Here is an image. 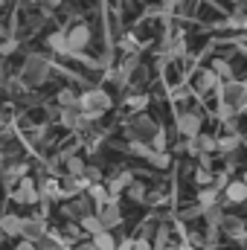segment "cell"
I'll return each mask as SVG.
<instances>
[{"label": "cell", "instance_id": "obj_43", "mask_svg": "<svg viewBox=\"0 0 247 250\" xmlns=\"http://www.w3.org/2000/svg\"><path fill=\"white\" fill-rule=\"evenodd\" d=\"M82 250H96V248H93V245H87V248H82Z\"/></svg>", "mask_w": 247, "mask_h": 250}, {"label": "cell", "instance_id": "obj_37", "mask_svg": "<svg viewBox=\"0 0 247 250\" xmlns=\"http://www.w3.org/2000/svg\"><path fill=\"white\" fill-rule=\"evenodd\" d=\"M123 50H128V53H134V50H137V41H134V35H125V38H123Z\"/></svg>", "mask_w": 247, "mask_h": 250}, {"label": "cell", "instance_id": "obj_32", "mask_svg": "<svg viewBox=\"0 0 247 250\" xmlns=\"http://www.w3.org/2000/svg\"><path fill=\"white\" fill-rule=\"evenodd\" d=\"M128 151H131V154H143V157H148V154H151V146H145V143L137 140V143H128Z\"/></svg>", "mask_w": 247, "mask_h": 250}, {"label": "cell", "instance_id": "obj_45", "mask_svg": "<svg viewBox=\"0 0 247 250\" xmlns=\"http://www.w3.org/2000/svg\"><path fill=\"white\" fill-rule=\"evenodd\" d=\"M0 35H3V26H0Z\"/></svg>", "mask_w": 247, "mask_h": 250}, {"label": "cell", "instance_id": "obj_7", "mask_svg": "<svg viewBox=\"0 0 247 250\" xmlns=\"http://www.w3.org/2000/svg\"><path fill=\"white\" fill-rule=\"evenodd\" d=\"M64 212H67L70 218H76V221H82L84 215H93V201H90V195H87V192H84V195H76Z\"/></svg>", "mask_w": 247, "mask_h": 250}, {"label": "cell", "instance_id": "obj_30", "mask_svg": "<svg viewBox=\"0 0 247 250\" xmlns=\"http://www.w3.org/2000/svg\"><path fill=\"white\" fill-rule=\"evenodd\" d=\"M145 105H148V96H145V93H140V96H128V108H131V111H143Z\"/></svg>", "mask_w": 247, "mask_h": 250}, {"label": "cell", "instance_id": "obj_4", "mask_svg": "<svg viewBox=\"0 0 247 250\" xmlns=\"http://www.w3.org/2000/svg\"><path fill=\"white\" fill-rule=\"evenodd\" d=\"M90 38H93L90 26H87V23H76V26L67 32V50H70V53H82V50L90 44Z\"/></svg>", "mask_w": 247, "mask_h": 250}, {"label": "cell", "instance_id": "obj_14", "mask_svg": "<svg viewBox=\"0 0 247 250\" xmlns=\"http://www.w3.org/2000/svg\"><path fill=\"white\" fill-rule=\"evenodd\" d=\"M0 233H6V236H23V218H18V215H3V218H0Z\"/></svg>", "mask_w": 247, "mask_h": 250}, {"label": "cell", "instance_id": "obj_9", "mask_svg": "<svg viewBox=\"0 0 247 250\" xmlns=\"http://www.w3.org/2000/svg\"><path fill=\"white\" fill-rule=\"evenodd\" d=\"M221 230H224L233 242H247V224L242 221V218H236V215H224Z\"/></svg>", "mask_w": 247, "mask_h": 250}, {"label": "cell", "instance_id": "obj_3", "mask_svg": "<svg viewBox=\"0 0 247 250\" xmlns=\"http://www.w3.org/2000/svg\"><path fill=\"white\" fill-rule=\"evenodd\" d=\"M160 128H157V123L151 120V117H145V114H134L131 120H128V125H125V137L131 140V143H143V140H154V134H157Z\"/></svg>", "mask_w": 247, "mask_h": 250}, {"label": "cell", "instance_id": "obj_19", "mask_svg": "<svg viewBox=\"0 0 247 250\" xmlns=\"http://www.w3.org/2000/svg\"><path fill=\"white\" fill-rule=\"evenodd\" d=\"M79 224H82V230H84V233H93V236H99V233H108V230L102 227L99 215H84V218H82Z\"/></svg>", "mask_w": 247, "mask_h": 250}, {"label": "cell", "instance_id": "obj_35", "mask_svg": "<svg viewBox=\"0 0 247 250\" xmlns=\"http://www.w3.org/2000/svg\"><path fill=\"white\" fill-rule=\"evenodd\" d=\"M218 114H221V120H227V123H230V117H236V108H233V105H227V102H221Z\"/></svg>", "mask_w": 247, "mask_h": 250}, {"label": "cell", "instance_id": "obj_1", "mask_svg": "<svg viewBox=\"0 0 247 250\" xmlns=\"http://www.w3.org/2000/svg\"><path fill=\"white\" fill-rule=\"evenodd\" d=\"M50 62L44 59V56H38V53H29L26 59H23V67H21V82H23V87L29 84V87H41L44 82H50Z\"/></svg>", "mask_w": 247, "mask_h": 250}, {"label": "cell", "instance_id": "obj_29", "mask_svg": "<svg viewBox=\"0 0 247 250\" xmlns=\"http://www.w3.org/2000/svg\"><path fill=\"white\" fill-rule=\"evenodd\" d=\"M128 198H131V201H137V204H140V201H145V187L134 181V184L128 187Z\"/></svg>", "mask_w": 247, "mask_h": 250}, {"label": "cell", "instance_id": "obj_8", "mask_svg": "<svg viewBox=\"0 0 247 250\" xmlns=\"http://www.w3.org/2000/svg\"><path fill=\"white\" fill-rule=\"evenodd\" d=\"M23 239L26 242H41V239H47V224H44V218H23Z\"/></svg>", "mask_w": 247, "mask_h": 250}, {"label": "cell", "instance_id": "obj_17", "mask_svg": "<svg viewBox=\"0 0 247 250\" xmlns=\"http://www.w3.org/2000/svg\"><path fill=\"white\" fill-rule=\"evenodd\" d=\"M195 87H198L201 93H206V90L218 87V76H215L212 70H201V73H198V82H195Z\"/></svg>", "mask_w": 247, "mask_h": 250}, {"label": "cell", "instance_id": "obj_25", "mask_svg": "<svg viewBox=\"0 0 247 250\" xmlns=\"http://www.w3.org/2000/svg\"><path fill=\"white\" fill-rule=\"evenodd\" d=\"M93 248L96 250H117V242H114L111 233H99V236H93Z\"/></svg>", "mask_w": 247, "mask_h": 250}, {"label": "cell", "instance_id": "obj_31", "mask_svg": "<svg viewBox=\"0 0 247 250\" xmlns=\"http://www.w3.org/2000/svg\"><path fill=\"white\" fill-rule=\"evenodd\" d=\"M148 160H151L157 169H166V166H169V154H166V151H151Z\"/></svg>", "mask_w": 247, "mask_h": 250}, {"label": "cell", "instance_id": "obj_15", "mask_svg": "<svg viewBox=\"0 0 247 250\" xmlns=\"http://www.w3.org/2000/svg\"><path fill=\"white\" fill-rule=\"evenodd\" d=\"M84 192H87V181H84V178H67V181L62 184V195L64 198H67V195L76 198V195H84Z\"/></svg>", "mask_w": 247, "mask_h": 250}, {"label": "cell", "instance_id": "obj_21", "mask_svg": "<svg viewBox=\"0 0 247 250\" xmlns=\"http://www.w3.org/2000/svg\"><path fill=\"white\" fill-rule=\"evenodd\" d=\"M47 47H50L53 53H70V50H67V32H53V35L47 38Z\"/></svg>", "mask_w": 247, "mask_h": 250}, {"label": "cell", "instance_id": "obj_6", "mask_svg": "<svg viewBox=\"0 0 247 250\" xmlns=\"http://www.w3.org/2000/svg\"><path fill=\"white\" fill-rule=\"evenodd\" d=\"M96 215H99V221H102V227H105V230H114V227H120V224H123V212H120L117 201H108V204L96 207Z\"/></svg>", "mask_w": 247, "mask_h": 250}, {"label": "cell", "instance_id": "obj_41", "mask_svg": "<svg viewBox=\"0 0 247 250\" xmlns=\"http://www.w3.org/2000/svg\"><path fill=\"white\" fill-rule=\"evenodd\" d=\"M38 250H62V248H56V245H47V248H38Z\"/></svg>", "mask_w": 247, "mask_h": 250}, {"label": "cell", "instance_id": "obj_36", "mask_svg": "<svg viewBox=\"0 0 247 250\" xmlns=\"http://www.w3.org/2000/svg\"><path fill=\"white\" fill-rule=\"evenodd\" d=\"M195 181H198V184H212V172H206V169L201 166V169L195 172Z\"/></svg>", "mask_w": 247, "mask_h": 250}, {"label": "cell", "instance_id": "obj_44", "mask_svg": "<svg viewBox=\"0 0 247 250\" xmlns=\"http://www.w3.org/2000/svg\"><path fill=\"white\" fill-rule=\"evenodd\" d=\"M242 181H245V184H247V172H245V178H242Z\"/></svg>", "mask_w": 247, "mask_h": 250}, {"label": "cell", "instance_id": "obj_34", "mask_svg": "<svg viewBox=\"0 0 247 250\" xmlns=\"http://www.w3.org/2000/svg\"><path fill=\"white\" fill-rule=\"evenodd\" d=\"M99 178H102V172H99L96 166H87V169H84V181H87V184H96Z\"/></svg>", "mask_w": 247, "mask_h": 250}, {"label": "cell", "instance_id": "obj_23", "mask_svg": "<svg viewBox=\"0 0 247 250\" xmlns=\"http://www.w3.org/2000/svg\"><path fill=\"white\" fill-rule=\"evenodd\" d=\"M215 201H218V189H201V195H198V207L201 209H209V207H215Z\"/></svg>", "mask_w": 247, "mask_h": 250}, {"label": "cell", "instance_id": "obj_13", "mask_svg": "<svg viewBox=\"0 0 247 250\" xmlns=\"http://www.w3.org/2000/svg\"><path fill=\"white\" fill-rule=\"evenodd\" d=\"M224 201L227 204H245L247 201V184L245 181H230L224 187Z\"/></svg>", "mask_w": 247, "mask_h": 250}, {"label": "cell", "instance_id": "obj_38", "mask_svg": "<svg viewBox=\"0 0 247 250\" xmlns=\"http://www.w3.org/2000/svg\"><path fill=\"white\" fill-rule=\"evenodd\" d=\"M131 250H151V245H148V239H137V242H131Z\"/></svg>", "mask_w": 247, "mask_h": 250}, {"label": "cell", "instance_id": "obj_39", "mask_svg": "<svg viewBox=\"0 0 247 250\" xmlns=\"http://www.w3.org/2000/svg\"><path fill=\"white\" fill-rule=\"evenodd\" d=\"M15 250H38V245H35V242H26V239H23V242H18V248Z\"/></svg>", "mask_w": 247, "mask_h": 250}, {"label": "cell", "instance_id": "obj_22", "mask_svg": "<svg viewBox=\"0 0 247 250\" xmlns=\"http://www.w3.org/2000/svg\"><path fill=\"white\" fill-rule=\"evenodd\" d=\"M56 102L64 108H79V93H73L70 87H64V90H59V96H56Z\"/></svg>", "mask_w": 247, "mask_h": 250}, {"label": "cell", "instance_id": "obj_16", "mask_svg": "<svg viewBox=\"0 0 247 250\" xmlns=\"http://www.w3.org/2000/svg\"><path fill=\"white\" fill-rule=\"evenodd\" d=\"M38 195H41L44 201H47V198H64V195H62V184H59V181H53V178H50V181L44 178V181L38 184Z\"/></svg>", "mask_w": 247, "mask_h": 250}, {"label": "cell", "instance_id": "obj_42", "mask_svg": "<svg viewBox=\"0 0 247 250\" xmlns=\"http://www.w3.org/2000/svg\"><path fill=\"white\" fill-rule=\"evenodd\" d=\"M9 6V0H0V9H6Z\"/></svg>", "mask_w": 247, "mask_h": 250}, {"label": "cell", "instance_id": "obj_5", "mask_svg": "<svg viewBox=\"0 0 247 250\" xmlns=\"http://www.w3.org/2000/svg\"><path fill=\"white\" fill-rule=\"evenodd\" d=\"M41 195H38V184L32 181V178H23L18 187L12 189V201L15 204H35Z\"/></svg>", "mask_w": 247, "mask_h": 250}, {"label": "cell", "instance_id": "obj_33", "mask_svg": "<svg viewBox=\"0 0 247 250\" xmlns=\"http://www.w3.org/2000/svg\"><path fill=\"white\" fill-rule=\"evenodd\" d=\"M166 148V134L163 131H157L154 134V140H151V151H163Z\"/></svg>", "mask_w": 247, "mask_h": 250}, {"label": "cell", "instance_id": "obj_2", "mask_svg": "<svg viewBox=\"0 0 247 250\" xmlns=\"http://www.w3.org/2000/svg\"><path fill=\"white\" fill-rule=\"evenodd\" d=\"M111 105H114V99L105 90H87V93L79 96V111L87 120H99L105 111H111Z\"/></svg>", "mask_w": 247, "mask_h": 250}, {"label": "cell", "instance_id": "obj_10", "mask_svg": "<svg viewBox=\"0 0 247 250\" xmlns=\"http://www.w3.org/2000/svg\"><path fill=\"white\" fill-rule=\"evenodd\" d=\"M26 172H29V166H26V163H9V166L0 172V178H3V184H6V187L15 189L23 178H26Z\"/></svg>", "mask_w": 247, "mask_h": 250}, {"label": "cell", "instance_id": "obj_18", "mask_svg": "<svg viewBox=\"0 0 247 250\" xmlns=\"http://www.w3.org/2000/svg\"><path fill=\"white\" fill-rule=\"evenodd\" d=\"M64 160H67V178H84V169H87V163H84L82 157H76V154H67Z\"/></svg>", "mask_w": 247, "mask_h": 250}, {"label": "cell", "instance_id": "obj_27", "mask_svg": "<svg viewBox=\"0 0 247 250\" xmlns=\"http://www.w3.org/2000/svg\"><path fill=\"white\" fill-rule=\"evenodd\" d=\"M215 146H218V151L233 154V151L239 148V137H236V134H233V137H221V140H215Z\"/></svg>", "mask_w": 247, "mask_h": 250}, {"label": "cell", "instance_id": "obj_11", "mask_svg": "<svg viewBox=\"0 0 247 250\" xmlns=\"http://www.w3.org/2000/svg\"><path fill=\"white\" fill-rule=\"evenodd\" d=\"M62 123L67 125L70 131H84V128L93 123V120H87L79 108H64V111H62Z\"/></svg>", "mask_w": 247, "mask_h": 250}, {"label": "cell", "instance_id": "obj_24", "mask_svg": "<svg viewBox=\"0 0 247 250\" xmlns=\"http://www.w3.org/2000/svg\"><path fill=\"white\" fill-rule=\"evenodd\" d=\"M209 70H212V73H215L218 79H227V82L233 79V67H230V62H224V59H215Z\"/></svg>", "mask_w": 247, "mask_h": 250}, {"label": "cell", "instance_id": "obj_26", "mask_svg": "<svg viewBox=\"0 0 247 250\" xmlns=\"http://www.w3.org/2000/svg\"><path fill=\"white\" fill-rule=\"evenodd\" d=\"M87 195H90V201H96V204H99V207H102V204H108V201H111V195H108V192H105V189L99 187V184H90V187H87Z\"/></svg>", "mask_w": 247, "mask_h": 250}, {"label": "cell", "instance_id": "obj_28", "mask_svg": "<svg viewBox=\"0 0 247 250\" xmlns=\"http://www.w3.org/2000/svg\"><path fill=\"white\" fill-rule=\"evenodd\" d=\"M195 143H198V148H201V154H209V151H218V146H215V140H212V137H206V134H198V137H195Z\"/></svg>", "mask_w": 247, "mask_h": 250}, {"label": "cell", "instance_id": "obj_40", "mask_svg": "<svg viewBox=\"0 0 247 250\" xmlns=\"http://www.w3.org/2000/svg\"><path fill=\"white\" fill-rule=\"evenodd\" d=\"M35 3H44V0H23V6H35Z\"/></svg>", "mask_w": 247, "mask_h": 250}, {"label": "cell", "instance_id": "obj_20", "mask_svg": "<svg viewBox=\"0 0 247 250\" xmlns=\"http://www.w3.org/2000/svg\"><path fill=\"white\" fill-rule=\"evenodd\" d=\"M204 215H206V224L209 227H215V230H221V224H224V209L215 204V207H209V209H204Z\"/></svg>", "mask_w": 247, "mask_h": 250}, {"label": "cell", "instance_id": "obj_12", "mask_svg": "<svg viewBox=\"0 0 247 250\" xmlns=\"http://www.w3.org/2000/svg\"><path fill=\"white\" fill-rule=\"evenodd\" d=\"M178 131L184 134L186 140H195L201 134V117L198 114H181L178 117Z\"/></svg>", "mask_w": 247, "mask_h": 250}]
</instances>
